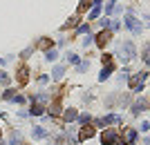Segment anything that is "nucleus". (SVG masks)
I'll return each instance as SVG.
<instances>
[{"label":"nucleus","mask_w":150,"mask_h":145,"mask_svg":"<svg viewBox=\"0 0 150 145\" xmlns=\"http://www.w3.org/2000/svg\"><path fill=\"white\" fill-rule=\"evenodd\" d=\"M134 139H137V132H134L132 127H125V130H123V141H121V143L130 145V143H134Z\"/></svg>","instance_id":"1"},{"label":"nucleus","mask_w":150,"mask_h":145,"mask_svg":"<svg viewBox=\"0 0 150 145\" xmlns=\"http://www.w3.org/2000/svg\"><path fill=\"white\" fill-rule=\"evenodd\" d=\"M114 141H117V132H114V130H108V132L101 134V143L103 145H112Z\"/></svg>","instance_id":"2"},{"label":"nucleus","mask_w":150,"mask_h":145,"mask_svg":"<svg viewBox=\"0 0 150 145\" xmlns=\"http://www.w3.org/2000/svg\"><path fill=\"white\" fill-rule=\"evenodd\" d=\"M94 132H96L94 127L85 125V127H81V132H79V139H81V141H88V139H92V136H94Z\"/></svg>","instance_id":"3"},{"label":"nucleus","mask_w":150,"mask_h":145,"mask_svg":"<svg viewBox=\"0 0 150 145\" xmlns=\"http://www.w3.org/2000/svg\"><path fill=\"white\" fill-rule=\"evenodd\" d=\"M110 38H112V32H101L99 36H96V45H99V47H105V45L110 43Z\"/></svg>","instance_id":"4"},{"label":"nucleus","mask_w":150,"mask_h":145,"mask_svg":"<svg viewBox=\"0 0 150 145\" xmlns=\"http://www.w3.org/2000/svg\"><path fill=\"white\" fill-rule=\"evenodd\" d=\"M144 81H146V71H141V74H134V76L130 78V89H137Z\"/></svg>","instance_id":"5"},{"label":"nucleus","mask_w":150,"mask_h":145,"mask_svg":"<svg viewBox=\"0 0 150 145\" xmlns=\"http://www.w3.org/2000/svg\"><path fill=\"white\" fill-rule=\"evenodd\" d=\"M125 25L130 27V29H132L134 34H139V32H141V22H139L137 18H132V16H128V18H125Z\"/></svg>","instance_id":"6"},{"label":"nucleus","mask_w":150,"mask_h":145,"mask_svg":"<svg viewBox=\"0 0 150 145\" xmlns=\"http://www.w3.org/2000/svg\"><path fill=\"white\" fill-rule=\"evenodd\" d=\"M27 81H29V69L23 65L18 69V85H27Z\"/></svg>","instance_id":"7"},{"label":"nucleus","mask_w":150,"mask_h":145,"mask_svg":"<svg viewBox=\"0 0 150 145\" xmlns=\"http://www.w3.org/2000/svg\"><path fill=\"white\" fill-rule=\"evenodd\" d=\"M148 105H150V101H148V98H141V101H137V103H134L132 112H134V114H139V112H146V107H148Z\"/></svg>","instance_id":"8"},{"label":"nucleus","mask_w":150,"mask_h":145,"mask_svg":"<svg viewBox=\"0 0 150 145\" xmlns=\"http://www.w3.org/2000/svg\"><path fill=\"white\" fill-rule=\"evenodd\" d=\"M31 114H34V116H40V114L45 112V107L43 105H40V103H34V105H31V109H29Z\"/></svg>","instance_id":"9"},{"label":"nucleus","mask_w":150,"mask_h":145,"mask_svg":"<svg viewBox=\"0 0 150 145\" xmlns=\"http://www.w3.org/2000/svg\"><path fill=\"white\" fill-rule=\"evenodd\" d=\"M76 116H79V114H76V109H72V107L65 109V114H63V118H65V120H74Z\"/></svg>","instance_id":"10"},{"label":"nucleus","mask_w":150,"mask_h":145,"mask_svg":"<svg viewBox=\"0 0 150 145\" xmlns=\"http://www.w3.org/2000/svg\"><path fill=\"white\" fill-rule=\"evenodd\" d=\"M47 132H45V127H34V139H45Z\"/></svg>","instance_id":"11"},{"label":"nucleus","mask_w":150,"mask_h":145,"mask_svg":"<svg viewBox=\"0 0 150 145\" xmlns=\"http://www.w3.org/2000/svg\"><path fill=\"white\" fill-rule=\"evenodd\" d=\"M36 47H38V49H47V47H52V40H50V38H43V40H38Z\"/></svg>","instance_id":"12"},{"label":"nucleus","mask_w":150,"mask_h":145,"mask_svg":"<svg viewBox=\"0 0 150 145\" xmlns=\"http://www.w3.org/2000/svg\"><path fill=\"white\" fill-rule=\"evenodd\" d=\"M50 112L54 114V116H56V114L61 112V101H58V98H56V101H54V103H52V107H50Z\"/></svg>","instance_id":"13"},{"label":"nucleus","mask_w":150,"mask_h":145,"mask_svg":"<svg viewBox=\"0 0 150 145\" xmlns=\"http://www.w3.org/2000/svg\"><path fill=\"white\" fill-rule=\"evenodd\" d=\"M90 5H92V0H81V5H79V13H83Z\"/></svg>","instance_id":"14"},{"label":"nucleus","mask_w":150,"mask_h":145,"mask_svg":"<svg viewBox=\"0 0 150 145\" xmlns=\"http://www.w3.org/2000/svg\"><path fill=\"white\" fill-rule=\"evenodd\" d=\"M103 65H105V67H114L112 56H110V54H105V56H103Z\"/></svg>","instance_id":"15"},{"label":"nucleus","mask_w":150,"mask_h":145,"mask_svg":"<svg viewBox=\"0 0 150 145\" xmlns=\"http://www.w3.org/2000/svg\"><path fill=\"white\" fill-rule=\"evenodd\" d=\"M9 143H11V145H23V139H20V134H13Z\"/></svg>","instance_id":"16"},{"label":"nucleus","mask_w":150,"mask_h":145,"mask_svg":"<svg viewBox=\"0 0 150 145\" xmlns=\"http://www.w3.org/2000/svg\"><path fill=\"white\" fill-rule=\"evenodd\" d=\"M110 74H112V67H105V69L101 71V76H99V78H101V81H105V78H108Z\"/></svg>","instance_id":"17"},{"label":"nucleus","mask_w":150,"mask_h":145,"mask_svg":"<svg viewBox=\"0 0 150 145\" xmlns=\"http://www.w3.org/2000/svg\"><path fill=\"white\" fill-rule=\"evenodd\" d=\"M99 13H101V5L96 2V5H94V9H92V13H90V18H96Z\"/></svg>","instance_id":"18"},{"label":"nucleus","mask_w":150,"mask_h":145,"mask_svg":"<svg viewBox=\"0 0 150 145\" xmlns=\"http://www.w3.org/2000/svg\"><path fill=\"white\" fill-rule=\"evenodd\" d=\"M63 74H65V69H63V67H56V69L52 71V76H54V78H61Z\"/></svg>","instance_id":"19"},{"label":"nucleus","mask_w":150,"mask_h":145,"mask_svg":"<svg viewBox=\"0 0 150 145\" xmlns=\"http://www.w3.org/2000/svg\"><path fill=\"white\" fill-rule=\"evenodd\" d=\"M13 98H16V94H13L11 89H7L5 92V101H13Z\"/></svg>","instance_id":"20"},{"label":"nucleus","mask_w":150,"mask_h":145,"mask_svg":"<svg viewBox=\"0 0 150 145\" xmlns=\"http://www.w3.org/2000/svg\"><path fill=\"white\" fill-rule=\"evenodd\" d=\"M76 22H79V16H74V18H69V22L65 25V29H67V27H76Z\"/></svg>","instance_id":"21"},{"label":"nucleus","mask_w":150,"mask_h":145,"mask_svg":"<svg viewBox=\"0 0 150 145\" xmlns=\"http://www.w3.org/2000/svg\"><path fill=\"white\" fill-rule=\"evenodd\" d=\"M56 56H58V54H56L54 49H52V51H47V60H56Z\"/></svg>","instance_id":"22"},{"label":"nucleus","mask_w":150,"mask_h":145,"mask_svg":"<svg viewBox=\"0 0 150 145\" xmlns=\"http://www.w3.org/2000/svg\"><path fill=\"white\" fill-rule=\"evenodd\" d=\"M0 83H2V85H7V83H9V76H7V74H0Z\"/></svg>","instance_id":"23"},{"label":"nucleus","mask_w":150,"mask_h":145,"mask_svg":"<svg viewBox=\"0 0 150 145\" xmlns=\"http://www.w3.org/2000/svg\"><path fill=\"white\" fill-rule=\"evenodd\" d=\"M146 63H150V49H146Z\"/></svg>","instance_id":"24"},{"label":"nucleus","mask_w":150,"mask_h":145,"mask_svg":"<svg viewBox=\"0 0 150 145\" xmlns=\"http://www.w3.org/2000/svg\"><path fill=\"white\" fill-rule=\"evenodd\" d=\"M69 145H72V143H69Z\"/></svg>","instance_id":"25"}]
</instances>
